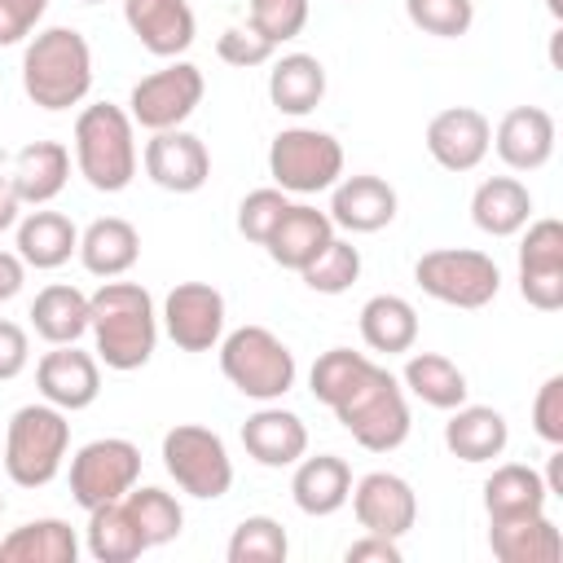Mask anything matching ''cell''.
Listing matches in <instances>:
<instances>
[{"label":"cell","instance_id":"1","mask_svg":"<svg viewBox=\"0 0 563 563\" xmlns=\"http://www.w3.org/2000/svg\"><path fill=\"white\" fill-rule=\"evenodd\" d=\"M88 330L97 343V361H106V369H141L158 343V312L150 290L114 277L101 282V290L88 295Z\"/></svg>","mask_w":563,"mask_h":563},{"label":"cell","instance_id":"2","mask_svg":"<svg viewBox=\"0 0 563 563\" xmlns=\"http://www.w3.org/2000/svg\"><path fill=\"white\" fill-rule=\"evenodd\" d=\"M92 88V48L75 26L35 31L22 53V92L40 110H70Z\"/></svg>","mask_w":563,"mask_h":563},{"label":"cell","instance_id":"3","mask_svg":"<svg viewBox=\"0 0 563 563\" xmlns=\"http://www.w3.org/2000/svg\"><path fill=\"white\" fill-rule=\"evenodd\" d=\"M136 123L123 106L97 101L75 119V167L97 194H123L136 176Z\"/></svg>","mask_w":563,"mask_h":563},{"label":"cell","instance_id":"4","mask_svg":"<svg viewBox=\"0 0 563 563\" xmlns=\"http://www.w3.org/2000/svg\"><path fill=\"white\" fill-rule=\"evenodd\" d=\"M66 449H70L66 409L44 400V405H22L9 418L0 462H4V475L18 488H44V484L57 479V471L66 462Z\"/></svg>","mask_w":563,"mask_h":563},{"label":"cell","instance_id":"5","mask_svg":"<svg viewBox=\"0 0 563 563\" xmlns=\"http://www.w3.org/2000/svg\"><path fill=\"white\" fill-rule=\"evenodd\" d=\"M339 427L369 453H391L409 435V400L391 369L369 365V374L334 405Z\"/></svg>","mask_w":563,"mask_h":563},{"label":"cell","instance_id":"6","mask_svg":"<svg viewBox=\"0 0 563 563\" xmlns=\"http://www.w3.org/2000/svg\"><path fill=\"white\" fill-rule=\"evenodd\" d=\"M220 374L246 396V400H282L295 387V352L264 325H238L220 339Z\"/></svg>","mask_w":563,"mask_h":563},{"label":"cell","instance_id":"7","mask_svg":"<svg viewBox=\"0 0 563 563\" xmlns=\"http://www.w3.org/2000/svg\"><path fill=\"white\" fill-rule=\"evenodd\" d=\"M413 282L422 295L449 303V308H488L501 290V268L493 255L471 251V246H440L418 255Z\"/></svg>","mask_w":563,"mask_h":563},{"label":"cell","instance_id":"8","mask_svg":"<svg viewBox=\"0 0 563 563\" xmlns=\"http://www.w3.org/2000/svg\"><path fill=\"white\" fill-rule=\"evenodd\" d=\"M268 176L286 194H325L343 176V145L321 128H282L268 145Z\"/></svg>","mask_w":563,"mask_h":563},{"label":"cell","instance_id":"9","mask_svg":"<svg viewBox=\"0 0 563 563\" xmlns=\"http://www.w3.org/2000/svg\"><path fill=\"white\" fill-rule=\"evenodd\" d=\"M163 466L176 479V488L198 501H216L233 488V457L224 440L198 422H180L163 435Z\"/></svg>","mask_w":563,"mask_h":563},{"label":"cell","instance_id":"10","mask_svg":"<svg viewBox=\"0 0 563 563\" xmlns=\"http://www.w3.org/2000/svg\"><path fill=\"white\" fill-rule=\"evenodd\" d=\"M136 479H141V449L132 440H123V435L88 440L70 457V497L84 510L128 497Z\"/></svg>","mask_w":563,"mask_h":563},{"label":"cell","instance_id":"11","mask_svg":"<svg viewBox=\"0 0 563 563\" xmlns=\"http://www.w3.org/2000/svg\"><path fill=\"white\" fill-rule=\"evenodd\" d=\"M202 92H207L202 70L194 62H172V66L136 79V88L128 97V114L145 132H167V128H180L202 106Z\"/></svg>","mask_w":563,"mask_h":563},{"label":"cell","instance_id":"12","mask_svg":"<svg viewBox=\"0 0 563 563\" xmlns=\"http://www.w3.org/2000/svg\"><path fill=\"white\" fill-rule=\"evenodd\" d=\"M163 330L180 352H211L224 339V295L207 282H180L163 299Z\"/></svg>","mask_w":563,"mask_h":563},{"label":"cell","instance_id":"13","mask_svg":"<svg viewBox=\"0 0 563 563\" xmlns=\"http://www.w3.org/2000/svg\"><path fill=\"white\" fill-rule=\"evenodd\" d=\"M519 242V295L537 312H559L563 308V224L559 220H532L523 224Z\"/></svg>","mask_w":563,"mask_h":563},{"label":"cell","instance_id":"14","mask_svg":"<svg viewBox=\"0 0 563 563\" xmlns=\"http://www.w3.org/2000/svg\"><path fill=\"white\" fill-rule=\"evenodd\" d=\"M352 515L365 532H378V537H405L413 523H418V497H413V484L405 475H391V471H369L356 479L352 488Z\"/></svg>","mask_w":563,"mask_h":563},{"label":"cell","instance_id":"15","mask_svg":"<svg viewBox=\"0 0 563 563\" xmlns=\"http://www.w3.org/2000/svg\"><path fill=\"white\" fill-rule=\"evenodd\" d=\"M141 163H145V176H150L158 189H167V194H198V189L207 185V176H211V154H207V145H202L194 132H185V128L150 132Z\"/></svg>","mask_w":563,"mask_h":563},{"label":"cell","instance_id":"16","mask_svg":"<svg viewBox=\"0 0 563 563\" xmlns=\"http://www.w3.org/2000/svg\"><path fill=\"white\" fill-rule=\"evenodd\" d=\"M493 150V123L475 106H449L427 123V154L444 172H475Z\"/></svg>","mask_w":563,"mask_h":563},{"label":"cell","instance_id":"17","mask_svg":"<svg viewBox=\"0 0 563 563\" xmlns=\"http://www.w3.org/2000/svg\"><path fill=\"white\" fill-rule=\"evenodd\" d=\"M35 387L48 405L79 413L101 396V361L75 343H53V352H44L35 365Z\"/></svg>","mask_w":563,"mask_h":563},{"label":"cell","instance_id":"18","mask_svg":"<svg viewBox=\"0 0 563 563\" xmlns=\"http://www.w3.org/2000/svg\"><path fill=\"white\" fill-rule=\"evenodd\" d=\"M123 22L154 57H180L198 35L189 0H123Z\"/></svg>","mask_w":563,"mask_h":563},{"label":"cell","instance_id":"19","mask_svg":"<svg viewBox=\"0 0 563 563\" xmlns=\"http://www.w3.org/2000/svg\"><path fill=\"white\" fill-rule=\"evenodd\" d=\"M334 229H347V233H378L396 220V189L383 180V176H339L334 189H330V211Z\"/></svg>","mask_w":563,"mask_h":563},{"label":"cell","instance_id":"20","mask_svg":"<svg viewBox=\"0 0 563 563\" xmlns=\"http://www.w3.org/2000/svg\"><path fill=\"white\" fill-rule=\"evenodd\" d=\"M493 150L510 172H537L554 154V114L541 106H515L493 128Z\"/></svg>","mask_w":563,"mask_h":563},{"label":"cell","instance_id":"21","mask_svg":"<svg viewBox=\"0 0 563 563\" xmlns=\"http://www.w3.org/2000/svg\"><path fill=\"white\" fill-rule=\"evenodd\" d=\"M242 444L246 453L268 466V471H282V466H295L303 453H308V427L299 413L290 409H277L273 400L264 409H255L246 422H242Z\"/></svg>","mask_w":563,"mask_h":563},{"label":"cell","instance_id":"22","mask_svg":"<svg viewBox=\"0 0 563 563\" xmlns=\"http://www.w3.org/2000/svg\"><path fill=\"white\" fill-rule=\"evenodd\" d=\"M290 497L303 515L325 519L334 510L347 506L352 497V466L339 453H317V457H299L295 475H290Z\"/></svg>","mask_w":563,"mask_h":563},{"label":"cell","instance_id":"23","mask_svg":"<svg viewBox=\"0 0 563 563\" xmlns=\"http://www.w3.org/2000/svg\"><path fill=\"white\" fill-rule=\"evenodd\" d=\"M506 444H510V427L493 405H457V409H449L444 449L457 462H471V466L493 462V457L506 453Z\"/></svg>","mask_w":563,"mask_h":563},{"label":"cell","instance_id":"24","mask_svg":"<svg viewBox=\"0 0 563 563\" xmlns=\"http://www.w3.org/2000/svg\"><path fill=\"white\" fill-rule=\"evenodd\" d=\"M330 238H334V220H330L325 211H317V207H308V202H290L286 216L277 220V229L268 233L264 251H268L273 264L299 273L308 260H317V255L325 251Z\"/></svg>","mask_w":563,"mask_h":563},{"label":"cell","instance_id":"25","mask_svg":"<svg viewBox=\"0 0 563 563\" xmlns=\"http://www.w3.org/2000/svg\"><path fill=\"white\" fill-rule=\"evenodd\" d=\"M488 545L501 563H559L563 559V532L554 528V519L541 515H523V519H488Z\"/></svg>","mask_w":563,"mask_h":563},{"label":"cell","instance_id":"26","mask_svg":"<svg viewBox=\"0 0 563 563\" xmlns=\"http://www.w3.org/2000/svg\"><path fill=\"white\" fill-rule=\"evenodd\" d=\"M471 220L488 238H515L532 220V194L515 176H488L471 194Z\"/></svg>","mask_w":563,"mask_h":563},{"label":"cell","instance_id":"27","mask_svg":"<svg viewBox=\"0 0 563 563\" xmlns=\"http://www.w3.org/2000/svg\"><path fill=\"white\" fill-rule=\"evenodd\" d=\"M79 264L92 277H123L136 260H141V233L136 224H128L123 216H101L79 233Z\"/></svg>","mask_w":563,"mask_h":563},{"label":"cell","instance_id":"28","mask_svg":"<svg viewBox=\"0 0 563 563\" xmlns=\"http://www.w3.org/2000/svg\"><path fill=\"white\" fill-rule=\"evenodd\" d=\"M70 180V150L62 141H31L13 158V189L22 207H44L53 202Z\"/></svg>","mask_w":563,"mask_h":563},{"label":"cell","instance_id":"29","mask_svg":"<svg viewBox=\"0 0 563 563\" xmlns=\"http://www.w3.org/2000/svg\"><path fill=\"white\" fill-rule=\"evenodd\" d=\"M325 97V66L312 57V53H286L273 62L268 70V101L290 114V119H303L321 106Z\"/></svg>","mask_w":563,"mask_h":563},{"label":"cell","instance_id":"30","mask_svg":"<svg viewBox=\"0 0 563 563\" xmlns=\"http://www.w3.org/2000/svg\"><path fill=\"white\" fill-rule=\"evenodd\" d=\"M13 229H18V255L26 268H62L79 251V229L62 211H26Z\"/></svg>","mask_w":563,"mask_h":563},{"label":"cell","instance_id":"31","mask_svg":"<svg viewBox=\"0 0 563 563\" xmlns=\"http://www.w3.org/2000/svg\"><path fill=\"white\" fill-rule=\"evenodd\" d=\"M550 501V488L541 479V471L523 466V462H506L484 479V510L488 519H523V515H541Z\"/></svg>","mask_w":563,"mask_h":563},{"label":"cell","instance_id":"32","mask_svg":"<svg viewBox=\"0 0 563 563\" xmlns=\"http://www.w3.org/2000/svg\"><path fill=\"white\" fill-rule=\"evenodd\" d=\"M79 537L66 519H26L0 541V563H75Z\"/></svg>","mask_w":563,"mask_h":563},{"label":"cell","instance_id":"33","mask_svg":"<svg viewBox=\"0 0 563 563\" xmlns=\"http://www.w3.org/2000/svg\"><path fill=\"white\" fill-rule=\"evenodd\" d=\"M361 339H365L369 352H387V356L413 352V343H418V312H413V303L400 299V295L365 299V308H361Z\"/></svg>","mask_w":563,"mask_h":563},{"label":"cell","instance_id":"34","mask_svg":"<svg viewBox=\"0 0 563 563\" xmlns=\"http://www.w3.org/2000/svg\"><path fill=\"white\" fill-rule=\"evenodd\" d=\"M84 541H88V554H92L97 563H132V559H141V554L150 550L145 537H141V528H136V519L128 515L123 497L88 510Z\"/></svg>","mask_w":563,"mask_h":563},{"label":"cell","instance_id":"35","mask_svg":"<svg viewBox=\"0 0 563 563\" xmlns=\"http://www.w3.org/2000/svg\"><path fill=\"white\" fill-rule=\"evenodd\" d=\"M31 325L44 343H79L88 334V295L66 282L44 286L31 303Z\"/></svg>","mask_w":563,"mask_h":563},{"label":"cell","instance_id":"36","mask_svg":"<svg viewBox=\"0 0 563 563\" xmlns=\"http://www.w3.org/2000/svg\"><path fill=\"white\" fill-rule=\"evenodd\" d=\"M400 387L405 391H413L422 405H431V409H457V405H466V374L449 361V356H440V352H413L409 361H405V374H400Z\"/></svg>","mask_w":563,"mask_h":563},{"label":"cell","instance_id":"37","mask_svg":"<svg viewBox=\"0 0 563 563\" xmlns=\"http://www.w3.org/2000/svg\"><path fill=\"white\" fill-rule=\"evenodd\" d=\"M123 506H128V515L136 519V528H141V537H145L150 550L176 541L180 528H185V510H180V501H176L172 493L154 488V484H145V488L132 484V493L123 497Z\"/></svg>","mask_w":563,"mask_h":563},{"label":"cell","instance_id":"38","mask_svg":"<svg viewBox=\"0 0 563 563\" xmlns=\"http://www.w3.org/2000/svg\"><path fill=\"white\" fill-rule=\"evenodd\" d=\"M369 356L365 352H352V347H330V352H321L317 361H312V369H308V387H312V396L321 400V405H339L365 374H369Z\"/></svg>","mask_w":563,"mask_h":563},{"label":"cell","instance_id":"39","mask_svg":"<svg viewBox=\"0 0 563 563\" xmlns=\"http://www.w3.org/2000/svg\"><path fill=\"white\" fill-rule=\"evenodd\" d=\"M229 563H282L290 554V537L273 515H246L229 537Z\"/></svg>","mask_w":563,"mask_h":563},{"label":"cell","instance_id":"40","mask_svg":"<svg viewBox=\"0 0 563 563\" xmlns=\"http://www.w3.org/2000/svg\"><path fill=\"white\" fill-rule=\"evenodd\" d=\"M299 277H303V286L317 290V295H343V290H352V282L361 277V251H356L347 238H330L325 251L299 268Z\"/></svg>","mask_w":563,"mask_h":563},{"label":"cell","instance_id":"41","mask_svg":"<svg viewBox=\"0 0 563 563\" xmlns=\"http://www.w3.org/2000/svg\"><path fill=\"white\" fill-rule=\"evenodd\" d=\"M405 13L418 31L435 40H457L475 22V0H405Z\"/></svg>","mask_w":563,"mask_h":563},{"label":"cell","instance_id":"42","mask_svg":"<svg viewBox=\"0 0 563 563\" xmlns=\"http://www.w3.org/2000/svg\"><path fill=\"white\" fill-rule=\"evenodd\" d=\"M246 26L260 31L268 44H286L308 26V0H251Z\"/></svg>","mask_w":563,"mask_h":563},{"label":"cell","instance_id":"43","mask_svg":"<svg viewBox=\"0 0 563 563\" xmlns=\"http://www.w3.org/2000/svg\"><path fill=\"white\" fill-rule=\"evenodd\" d=\"M286 207H290L286 189H277V185L251 189V194L242 198V207H238V233H242L246 242L264 246V242H268V233L277 229V220L286 216Z\"/></svg>","mask_w":563,"mask_h":563},{"label":"cell","instance_id":"44","mask_svg":"<svg viewBox=\"0 0 563 563\" xmlns=\"http://www.w3.org/2000/svg\"><path fill=\"white\" fill-rule=\"evenodd\" d=\"M273 53H277V44H268V40H264L260 31H251V26H224L220 40H216V57H220L224 66H238V70L264 66V62H273Z\"/></svg>","mask_w":563,"mask_h":563},{"label":"cell","instance_id":"45","mask_svg":"<svg viewBox=\"0 0 563 563\" xmlns=\"http://www.w3.org/2000/svg\"><path fill=\"white\" fill-rule=\"evenodd\" d=\"M532 431L554 449L563 444V374H550L532 400Z\"/></svg>","mask_w":563,"mask_h":563},{"label":"cell","instance_id":"46","mask_svg":"<svg viewBox=\"0 0 563 563\" xmlns=\"http://www.w3.org/2000/svg\"><path fill=\"white\" fill-rule=\"evenodd\" d=\"M44 9H48V0H0V48L22 44L40 26Z\"/></svg>","mask_w":563,"mask_h":563},{"label":"cell","instance_id":"47","mask_svg":"<svg viewBox=\"0 0 563 563\" xmlns=\"http://www.w3.org/2000/svg\"><path fill=\"white\" fill-rule=\"evenodd\" d=\"M26 361H31V339H26V330H22L18 321H4V317H0V383L18 378V374L26 369Z\"/></svg>","mask_w":563,"mask_h":563},{"label":"cell","instance_id":"48","mask_svg":"<svg viewBox=\"0 0 563 563\" xmlns=\"http://www.w3.org/2000/svg\"><path fill=\"white\" fill-rule=\"evenodd\" d=\"M343 559H347V563H365V559H374V563H400V545H396V537L365 532L361 541H352V545L343 550Z\"/></svg>","mask_w":563,"mask_h":563},{"label":"cell","instance_id":"49","mask_svg":"<svg viewBox=\"0 0 563 563\" xmlns=\"http://www.w3.org/2000/svg\"><path fill=\"white\" fill-rule=\"evenodd\" d=\"M26 286V264L18 251H0V303H9Z\"/></svg>","mask_w":563,"mask_h":563},{"label":"cell","instance_id":"50","mask_svg":"<svg viewBox=\"0 0 563 563\" xmlns=\"http://www.w3.org/2000/svg\"><path fill=\"white\" fill-rule=\"evenodd\" d=\"M22 220V198L13 189V176H0V233Z\"/></svg>","mask_w":563,"mask_h":563},{"label":"cell","instance_id":"51","mask_svg":"<svg viewBox=\"0 0 563 563\" xmlns=\"http://www.w3.org/2000/svg\"><path fill=\"white\" fill-rule=\"evenodd\" d=\"M545 488H550V497H563V444H554V453H550V466H545Z\"/></svg>","mask_w":563,"mask_h":563},{"label":"cell","instance_id":"52","mask_svg":"<svg viewBox=\"0 0 563 563\" xmlns=\"http://www.w3.org/2000/svg\"><path fill=\"white\" fill-rule=\"evenodd\" d=\"M545 4H550V13H554V18H563V4H559V0H545Z\"/></svg>","mask_w":563,"mask_h":563},{"label":"cell","instance_id":"53","mask_svg":"<svg viewBox=\"0 0 563 563\" xmlns=\"http://www.w3.org/2000/svg\"><path fill=\"white\" fill-rule=\"evenodd\" d=\"M0 515H4V497H0Z\"/></svg>","mask_w":563,"mask_h":563},{"label":"cell","instance_id":"54","mask_svg":"<svg viewBox=\"0 0 563 563\" xmlns=\"http://www.w3.org/2000/svg\"><path fill=\"white\" fill-rule=\"evenodd\" d=\"M84 4H101V0H84Z\"/></svg>","mask_w":563,"mask_h":563},{"label":"cell","instance_id":"55","mask_svg":"<svg viewBox=\"0 0 563 563\" xmlns=\"http://www.w3.org/2000/svg\"><path fill=\"white\" fill-rule=\"evenodd\" d=\"M0 449H4V444H0Z\"/></svg>","mask_w":563,"mask_h":563}]
</instances>
